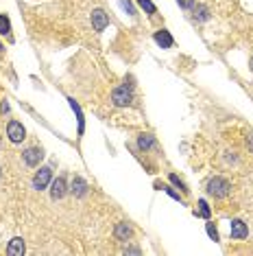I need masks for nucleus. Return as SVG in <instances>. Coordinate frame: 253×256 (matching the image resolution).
<instances>
[{
	"mask_svg": "<svg viewBox=\"0 0 253 256\" xmlns=\"http://www.w3.org/2000/svg\"><path fill=\"white\" fill-rule=\"evenodd\" d=\"M177 2H179L181 9H190L192 4H194V0H177Z\"/></svg>",
	"mask_w": 253,
	"mask_h": 256,
	"instance_id": "5701e85b",
	"label": "nucleus"
},
{
	"mask_svg": "<svg viewBox=\"0 0 253 256\" xmlns=\"http://www.w3.org/2000/svg\"><path fill=\"white\" fill-rule=\"evenodd\" d=\"M114 234H116V239H118V241H129V239H131V234H133V230H131V226H129V223L120 221L118 226H116Z\"/></svg>",
	"mask_w": 253,
	"mask_h": 256,
	"instance_id": "9b49d317",
	"label": "nucleus"
},
{
	"mask_svg": "<svg viewBox=\"0 0 253 256\" xmlns=\"http://www.w3.org/2000/svg\"><path fill=\"white\" fill-rule=\"evenodd\" d=\"M196 217H205V219H210V215H212V210H210L208 202L205 199H199V210H194Z\"/></svg>",
	"mask_w": 253,
	"mask_h": 256,
	"instance_id": "2eb2a0df",
	"label": "nucleus"
},
{
	"mask_svg": "<svg viewBox=\"0 0 253 256\" xmlns=\"http://www.w3.org/2000/svg\"><path fill=\"white\" fill-rule=\"evenodd\" d=\"M138 4L144 9V11L148 13V16H155V11H157V9H155V4H153L151 0H138Z\"/></svg>",
	"mask_w": 253,
	"mask_h": 256,
	"instance_id": "a211bd4d",
	"label": "nucleus"
},
{
	"mask_svg": "<svg viewBox=\"0 0 253 256\" xmlns=\"http://www.w3.org/2000/svg\"><path fill=\"white\" fill-rule=\"evenodd\" d=\"M120 7H123L129 16H135V9H133V4H131V0H120Z\"/></svg>",
	"mask_w": 253,
	"mask_h": 256,
	"instance_id": "412c9836",
	"label": "nucleus"
},
{
	"mask_svg": "<svg viewBox=\"0 0 253 256\" xmlns=\"http://www.w3.org/2000/svg\"><path fill=\"white\" fill-rule=\"evenodd\" d=\"M155 186H157V188H159V190H166V193H168V195H170V197H172V199H177V202H179V204H184V202H181V197H179V193H177V190H175V188H172V186H166V184H159V182H157Z\"/></svg>",
	"mask_w": 253,
	"mask_h": 256,
	"instance_id": "dca6fc26",
	"label": "nucleus"
},
{
	"mask_svg": "<svg viewBox=\"0 0 253 256\" xmlns=\"http://www.w3.org/2000/svg\"><path fill=\"white\" fill-rule=\"evenodd\" d=\"M65 190H68V188H65V180L63 178H57V180H53V182H50V197H53L55 202L63 197Z\"/></svg>",
	"mask_w": 253,
	"mask_h": 256,
	"instance_id": "1a4fd4ad",
	"label": "nucleus"
},
{
	"mask_svg": "<svg viewBox=\"0 0 253 256\" xmlns=\"http://www.w3.org/2000/svg\"><path fill=\"white\" fill-rule=\"evenodd\" d=\"M107 24H109V18H107V13L103 11V9H94L92 11V26H94V31H105Z\"/></svg>",
	"mask_w": 253,
	"mask_h": 256,
	"instance_id": "423d86ee",
	"label": "nucleus"
},
{
	"mask_svg": "<svg viewBox=\"0 0 253 256\" xmlns=\"http://www.w3.org/2000/svg\"><path fill=\"white\" fill-rule=\"evenodd\" d=\"M7 136H9V140L11 142H22L26 138V129H24V125L22 123H18V120H9V125H7Z\"/></svg>",
	"mask_w": 253,
	"mask_h": 256,
	"instance_id": "20e7f679",
	"label": "nucleus"
},
{
	"mask_svg": "<svg viewBox=\"0 0 253 256\" xmlns=\"http://www.w3.org/2000/svg\"><path fill=\"white\" fill-rule=\"evenodd\" d=\"M70 101V108L74 110V114H77V120H79V134H83V129H85V118H83V112L79 108V103L74 99H68Z\"/></svg>",
	"mask_w": 253,
	"mask_h": 256,
	"instance_id": "ddd939ff",
	"label": "nucleus"
},
{
	"mask_svg": "<svg viewBox=\"0 0 253 256\" xmlns=\"http://www.w3.org/2000/svg\"><path fill=\"white\" fill-rule=\"evenodd\" d=\"M111 101H114V105H118V108L131 105V101H133V83H125V86L116 88V90L111 92Z\"/></svg>",
	"mask_w": 253,
	"mask_h": 256,
	"instance_id": "f257e3e1",
	"label": "nucleus"
},
{
	"mask_svg": "<svg viewBox=\"0 0 253 256\" xmlns=\"http://www.w3.org/2000/svg\"><path fill=\"white\" fill-rule=\"evenodd\" d=\"M153 40H155V44L157 46H162V48H172V35L168 33L166 29H159V31H155V35H153Z\"/></svg>",
	"mask_w": 253,
	"mask_h": 256,
	"instance_id": "6e6552de",
	"label": "nucleus"
},
{
	"mask_svg": "<svg viewBox=\"0 0 253 256\" xmlns=\"http://www.w3.org/2000/svg\"><path fill=\"white\" fill-rule=\"evenodd\" d=\"M24 252H26V248H24V241H22L20 236H16V239L9 241V248H7L9 256H22Z\"/></svg>",
	"mask_w": 253,
	"mask_h": 256,
	"instance_id": "9d476101",
	"label": "nucleus"
},
{
	"mask_svg": "<svg viewBox=\"0 0 253 256\" xmlns=\"http://www.w3.org/2000/svg\"><path fill=\"white\" fill-rule=\"evenodd\" d=\"M229 190H232V184H229L225 178H212L208 182V193L212 195V197H216V199L227 197Z\"/></svg>",
	"mask_w": 253,
	"mask_h": 256,
	"instance_id": "f03ea898",
	"label": "nucleus"
},
{
	"mask_svg": "<svg viewBox=\"0 0 253 256\" xmlns=\"http://www.w3.org/2000/svg\"><path fill=\"white\" fill-rule=\"evenodd\" d=\"M229 234H232V239L236 241H242L249 236V228H247V223L242 219H233L232 221V228H229Z\"/></svg>",
	"mask_w": 253,
	"mask_h": 256,
	"instance_id": "39448f33",
	"label": "nucleus"
},
{
	"mask_svg": "<svg viewBox=\"0 0 253 256\" xmlns=\"http://www.w3.org/2000/svg\"><path fill=\"white\" fill-rule=\"evenodd\" d=\"M22 156H24V162L29 166H37L42 162V158H44V149L42 147H31V149H26Z\"/></svg>",
	"mask_w": 253,
	"mask_h": 256,
	"instance_id": "0eeeda50",
	"label": "nucleus"
},
{
	"mask_svg": "<svg viewBox=\"0 0 253 256\" xmlns=\"http://www.w3.org/2000/svg\"><path fill=\"white\" fill-rule=\"evenodd\" d=\"M208 234H210V239L212 241H218V230H216V226H214V223H208Z\"/></svg>",
	"mask_w": 253,
	"mask_h": 256,
	"instance_id": "4be33fe9",
	"label": "nucleus"
},
{
	"mask_svg": "<svg viewBox=\"0 0 253 256\" xmlns=\"http://www.w3.org/2000/svg\"><path fill=\"white\" fill-rule=\"evenodd\" d=\"M194 16L199 18V20H210V11H208V7H203V4H199V7H196V11H194Z\"/></svg>",
	"mask_w": 253,
	"mask_h": 256,
	"instance_id": "aec40b11",
	"label": "nucleus"
},
{
	"mask_svg": "<svg viewBox=\"0 0 253 256\" xmlns=\"http://www.w3.org/2000/svg\"><path fill=\"white\" fill-rule=\"evenodd\" d=\"M50 182H53V169H50V166H42L35 173V178H33V188L44 190Z\"/></svg>",
	"mask_w": 253,
	"mask_h": 256,
	"instance_id": "7ed1b4c3",
	"label": "nucleus"
},
{
	"mask_svg": "<svg viewBox=\"0 0 253 256\" xmlns=\"http://www.w3.org/2000/svg\"><path fill=\"white\" fill-rule=\"evenodd\" d=\"M70 190H72L77 197H83V195L87 193V182L77 175V178H72V186H70Z\"/></svg>",
	"mask_w": 253,
	"mask_h": 256,
	"instance_id": "f8f14e48",
	"label": "nucleus"
},
{
	"mask_svg": "<svg viewBox=\"0 0 253 256\" xmlns=\"http://www.w3.org/2000/svg\"><path fill=\"white\" fill-rule=\"evenodd\" d=\"M138 147L142 149V151H148L151 147H155V138H153L151 134H142V136H138Z\"/></svg>",
	"mask_w": 253,
	"mask_h": 256,
	"instance_id": "4468645a",
	"label": "nucleus"
},
{
	"mask_svg": "<svg viewBox=\"0 0 253 256\" xmlns=\"http://www.w3.org/2000/svg\"><path fill=\"white\" fill-rule=\"evenodd\" d=\"M0 50H2V44H0Z\"/></svg>",
	"mask_w": 253,
	"mask_h": 256,
	"instance_id": "a878e982",
	"label": "nucleus"
},
{
	"mask_svg": "<svg viewBox=\"0 0 253 256\" xmlns=\"http://www.w3.org/2000/svg\"><path fill=\"white\" fill-rule=\"evenodd\" d=\"M0 33H2V35L11 33V22H9L7 16H0Z\"/></svg>",
	"mask_w": 253,
	"mask_h": 256,
	"instance_id": "6ab92c4d",
	"label": "nucleus"
},
{
	"mask_svg": "<svg viewBox=\"0 0 253 256\" xmlns=\"http://www.w3.org/2000/svg\"><path fill=\"white\" fill-rule=\"evenodd\" d=\"M168 180H170V182H172V184H175V186H177V188H179V190H181V193H188V186H186V182H184V180H179V175H175V173H170V175H168Z\"/></svg>",
	"mask_w": 253,
	"mask_h": 256,
	"instance_id": "f3484780",
	"label": "nucleus"
},
{
	"mask_svg": "<svg viewBox=\"0 0 253 256\" xmlns=\"http://www.w3.org/2000/svg\"><path fill=\"white\" fill-rule=\"evenodd\" d=\"M140 252H142V250L135 248V245H129V248L125 250V254H140Z\"/></svg>",
	"mask_w": 253,
	"mask_h": 256,
	"instance_id": "b1692460",
	"label": "nucleus"
},
{
	"mask_svg": "<svg viewBox=\"0 0 253 256\" xmlns=\"http://www.w3.org/2000/svg\"><path fill=\"white\" fill-rule=\"evenodd\" d=\"M251 68H253V59H251Z\"/></svg>",
	"mask_w": 253,
	"mask_h": 256,
	"instance_id": "393cba45",
	"label": "nucleus"
}]
</instances>
